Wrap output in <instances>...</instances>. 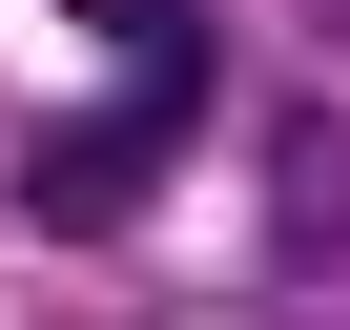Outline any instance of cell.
Masks as SVG:
<instances>
[{
	"label": "cell",
	"mask_w": 350,
	"mask_h": 330,
	"mask_svg": "<svg viewBox=\"0 0 350 330\" xmlns=\"http://www.w3.org/2000/svg\"><path fill=\"white\" fill-rule=\"evenodd\" d=\"M268 207H288V248H268V268H288V289H329V268H350V124H329V103H268Z\"/></svg>",
	"instance_id": "cell-2"
},
{
	"label": "cell",
	"mask_w": 350,
	"mask_h": 330,
	"mask_svg": "<svg viewBox=\"0 0 350 330\" xmlns=\"http://www.w3.org/2000/svg\"><path fill=\"white\" fill-rule=\"evenodd\" d=\"M186 103H206V62H144V103H124V124H62V144L21 165V227H62V248H83V227H124L165 165H186Z\"/></svg>",
	"instance_id": "cell-1"
}]
</instances>
